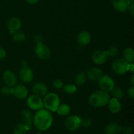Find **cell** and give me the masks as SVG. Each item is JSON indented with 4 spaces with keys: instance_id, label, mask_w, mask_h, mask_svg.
I'll list each match as a JSON object with an SVG mask.
<instances>
[{
    "instance_id": "35",
    "label": "cell",
    "mask_w": 134,
    "mask_h": 134,
    "mask_svg": "<svg viewBox=\"0 0 134 134\" xmlns=\"http://www.w3.org/2000/svg\"><path fill=\"white\" fill-rule=\"evenodd\" d=\"M5 56H6V52L3 48L0 47V60L5 58Z\"/></svg>"
},
{
    "instance_id": "14",
    "label": "cell",
    "mask_w": 134,
    "mask_h": 134,
    "mask_svg": "<svg viewBox=\"0 0 134 134\" xmlns=\"http://www.w3.org/2000/svg\"><path fill=\"white\" fill-rule=\"evenodd\" d=\"M103 76V72L98 68H90L87 71L86 77L93 81H98Z\"/></svg>"
},
{
    "instance_id": "6",
    "label": "cell",
    "mask_w": 134,
    "mask_h": 134,
    "mask_svg": "<svg viewBox=\"0 0 134 134\" xmlns=\"http://www.w3.org/2000/svg\"><path fill=\"white\" fill-rule=\"evenodd\" d=\"M27 105L31 109L34 111H38L43 109V101L40 96L37 95H31L27 99Z\"/></svg>"
},
{
    "instance_id": "1",
    "label": "cell",
    "mask_w": 134,
    "mask_h": 134,
    "mask_svg": "<svg viewBox=\"0 0 134 134\" xmlns=\"http://www.w3.org/2000/svg\"><path fill=\"white\" fill-rule=\"evenodd\" d=\"M53 122L52 114L48 110L41 109L38 110L33 118V123L37 130L46 131L51 126Z\"/></svg>"
},
{
    "instance_id": "13",
    "label": "cell",
    "mask_w": 134,
    "mask_h": 134,
    "mask_svg": "<svg viewBox=\"0 0 134 134\" xmlns=\"http://www.w3.org/2000/svg\"><path fill=\"white\" fill-rule=\"evenodd\" d=\"M3 81L7 86L13 87L17 83L18 79L14 72L10 70H7L3 74Z\"/></svg>"
},
{
    "instance_id": "15",
    "label": "cell",
    "mask_w": 134,
    "mask_h": 134,
    "mask_svg": "<svg viewBox=\"0 0 134 134\" xmlns=\"http://www.w3.org/2000/svg\"><path fill=\"white\" fill-rule=\"evenodd\" d=\"M112 5L115 10L123 13L128 9L129 0H112Z\"/></svg>"
},
{
    "instance_id": "37",
    "label": "cell",
    "mask_w": 134,
    "mask_h": 134,
    "mask_svg": "<svg viewBox=\"0 0 134 134\" xmlns=\"http://www.w3.org/2000/svg\"><path fill=\"white\" fill-rule=\"evenodd\" d=\"M130 83L131 85L133 86V85H134V76L132 75V77H131L130 78Z\"/></svg>"
},
{
    "instance_id": "19",
    "label": "cell",
    "mask_w": 134,
    "mask_h": 134,
    "mask_svg": "<svg viewBox=\"0 0 134 134\" xmlns=\"http://www.w3.org/2000/svg\"><path fill=\"white\" fill-rule=\"evenodd\" d=\"M122 127L116 122L109 123L105 128V134H117L121 132Z\"/></svg>"
},
{
    "instance_id": "3",
    "label": "cell",
    "mask_w": 134,
    "mask_h": 134,
    "mask_svg": "<svg viewBox=\"0 0 134 134\" xmlns=\"http://www.w3.org/2000/svg\"><path fill=\"white\" fill-rule=\"evenodd\" d=\"M43 101L44 107H45L47 110L51 111H56L60 104V97L54 92L46 94Z\"/></svg>"
},
{
    "instance_id": "27",
    "label": "cell",
    "mask_w": 134,
    "mask_h": 134,
    "mask_svg": "<svg viewBox=\"0 0 134 134\" xmlns=\"http://www.w3.org/2000/svg\"><path fill=\"white\" fill-rule=\"evenodd\" d=\"M13 39L16 42H24L26 39V35L23 32H16L14 34Z\"/></svg>"
},
{
    "instance_id": "8",
    "label": "cell",
    "mask_w": 134,
    "mask_h": 134,
    "mask_svg": "<svg viewBox=\"0 0 134 134\" xmlns=\"http://www.w3.org/2000/svg\"><path fill=\"white\" fill-rule=\"evenodd\" d=\"M35 52L37 56L41 60H47L49 58L51 55V52L50 48L45 44H43L40 42L37 44L35 49Z\"/></svg>"
},
{
    "instance_id": "11",
    "label": "cell",
    "mask_w": 134,
    "mask_h": 134,
    "mask_svg": "<svg viewBox=\"0 0 134 134\" xmlns=\"http://www.w3.org/2000/svg\"><path fill=\"white\" fill-rule=\"evenodd\" d=\"M109 56L107 51L103 50H98L92 55V60L96 64H102L105 63Z\"/></svg>"
},
{
    "instance_id": "36",
    "label": "cell",
    "mask_w": 134,
    "mask_h": 134,
    "mask_svg": "<svg viewBox=\"0 0 134 134\" xmlns=\"http://www.w3.org/2000/svg\"><path fill=\"white\" fill-rule=\"evenodd\" d=\"M26 1L30 4H35L39 1V0H26Z\"/></svg>"
},
{
    "instance_id": "4",
    "label": "cell",
    "mask_w": 134,
    "mask_h": 134,
    "mask_svg": "<svg viewBox=\"0 0 134 134\" xmlns=\"http://www.w3.org/2000/svg\"><path fill=\"white\" fill-rule=\"evenodd\" d=\"M112 69L118 75H124L130 69V64L124 59H117L112 64Z\"/></svg>"
},
{
    "instance_id": "12",
    "label": "cell",
    "mask_w": 134,
    "mask_h": 134,
    "mask_svg": "<svg viewBox=\"0 0 134 134\" xmlns=\"http://www.w3.org/2000/svg\"><path fill=\"white\" fill-rule=\"evenodd\" d=\"M22 23L20 20L17 17H12L7 22V28L10 33L18 32L21 28Z\"/></svg>"
},
{
    "instance_id": "24",
    "label": "cell",
    "mask_w": 134,
    "mask_h": 134,
    "mask_svg": "<svg viewBox=\"0 0 134 134\" xmlns=\"http://www.w3.org/2000/svg\"><path fill=\"white\" fill-rule=\"evenodd\" d=\"M111 94L114 98L118 99H121L124 96V92L121 88L120 87H114L111 91Z\"/></svg>"
},
{
    "instance_id": "23",
    "label": "cell",
    "mask_w": 134,
    "mask_h": 134,
    "mask_svg": "<svg viewBox=\"0 0 134 134\" xmlns=\"http://www.w3.org/2000/svg\"><path fill=\"white\" fill-rule=\"evenodd\" d=\"M58 114L61 116H66V115H69V113L71 111V107L70 106L66 103H62V104H60L58 107L56 109Z\"/></svg>"
},
{
    "instance_id": "26",
    "label": "cell",
    "mask_w": 134,
    "mask_h": 134,
    "mask_svg": "<svg viewBox=\"0 0 134 134\" xmlns=\"http://www.w3.org/2000/svg\"><path fill=\"white\" fill-rule=\"evenodd\" d=\"M63 90L65 93L69 94H73L77 92V86L73 84H68L65 86H62Z\"/></svg>"
},
{
    "instance_id": "38",
    "label": "cell",
    "mask_w": 134,
    "mask_h": 134,
    "mask_svg": "<svg viewBox=\"0 0 134 134\" xmlns=\"http://www.w3.org/2000/svg\"><path fill=\"white\" fill-rule=\"evenodd\" d=\"M37 134H40V133H37Z\"/></svg>"
},
{
    "instance_id": "30",
    "label": "cell",
    "mask_w": 134,
    "mask_h": 134,
    "mask_svg": "<svg viewBox=\"0 0 134 134\" xmlns=\"http://www.w3.org/2000/svg\"><path fill=\"white\" fill-rule=\"evenodd\" d=\"M91 120L89 119H81V126H83L84 127H89L91 126Z\"/></svg>"
},
{
    "instance_id": "32",
    "label": "cell",
    "mask_w": 134,
    "mask_h": 134,
    "mask_svg": "<svg viewBox=\"0 0 134 134\" xmlns=\"http://www.w3.org/2000/svg\"><path fill=\"white\" fill-rule=\"evenodd\" d=\"M129 10L130 13L132 16H133L134 14V7H133V0H129V5L128 7V9Z\"/></svg>"
},
{
    "instance_id": "29",
    "label": "cell",
    "mask_w": 134,
    "mask_h": 134,
    "mask_svg": "<svg viewBox=\"0 0 134 134\" xmlns=\"http://www.w3.org/2000/svg\"><path fill=\"white\" fill-rule=\"evenodd\" d=\"M1 93L4 96H10L13 94V88L9 86H5L1 88Z\"/></svg>"
},
{
    "instance_id": "18",
    "label": "cell",
    "mask_w": 134,
    "mask_h": 134,
    "mask_svg": "<svg viewBox=\"0 0 134 134\" xmlns=\"http://www.w3.org/2000/svg\"><path fill=\"white\" fill-rule=\"evenodd\" d=\"M107 105H108L109 109L112 113H118L121 110L122 106L120 102L115 98L110 99Z\"/></svg>"
},
{
    "instance_id": "25",
    "label": "cell",
    "mask_w": 134,
    "mask_h": 134,
    "mask_svg": "<svg viewBox=\"0 0 134 134\" xmlns=\"http://www.w3.org/2000/svg\"><path fill=\"white\" fill-rule=\"evenodd\" d=\"M86 75L85 73H83V72H81V73H79L75 76L74 81L76 85L81 86V85H82L86 82Z\"/></svg>"
},
{
    "instance_id": "31",
    "label": "cell",
    "mask_w": 134,
    "mask_h": 134,
    "mask_svg": "<svg viewBox=\"0 0 134 134\" xmlns=\"http://www.w3.org/2000/svg\"><path fill=\"white\" fill-rule=\"evenodd\" d=\"M53 86L56 89H60L63 86V82L61 80L56 79L53 81Z\"/></svg>"
},
{
    "instance_id": "10",
    "label": "cell",
    "mask_w": 134,
    "mask_h": 134,
    "mask_svg": "<svg viewBox=\"0 0 134 134\" xmlns=\"http://www.w3.org/2000/svg\"><path fill=\"white\" fill-rule=\"evenodd\" d=\"M13 94L17 99H24L27 98L28 91L26 86L22 85H18L13 88Z\"/></svg>"
},
{
    "instance_id": "33",
    "label": "cell",
    "mask_w": 134,
    "mask_h": 134,
    "mask_svg": "<svg viewBox=\"0 0 134 134\" xmlns=\"http://www.w3.org/2000/svg\"><path fill=\"white\" fill-rule=\"evenodd\" d=\"M120 132H122L123 134H132V130L130 127L125 126L124 128H122Z\"/></svg>"
},
{
    "instance_id": "7",
    "label": "cell",
    "mask_w": 134,
    "mask_h": 134,
    "mask_svg": "<svg viewBox=\"0 0 134 134\" xmlns=\"http://www.w3.org/2000/svg\"><path fill=\"white\" fill-rule=\"evenodd\" d=\"M98 85L101 90L108 92L115 87V82L109 76L103 75L98 81Z\"/></svg>"
},
{
    "instance_id": "34",
    "label": "cell",
    "mask_w": 134,
    "mask_h": 134,
    "mask_svg": "<svg viewBox=\"0 0 134 134\" xmlns=\"http://www.w3.org/2000/svg\"><path fill=\"white\" fill-rule=\"evenodd\" d=\"M128 96H130V98L131 99H133L134 98V87L133 86H132V87H131L128 90Z\"/></svg>"
},
{
    "instance_id": "21",
    "label": "cell",
    "mask_w": 134,
    "mask_h": 134,
    "mask_svg": "<svg viewBox=\"0 0 134 134\" xmlns=\"http://www.w3.org/2000/svg\"><path fill=\"white\" fill-rule=\"evenodd\" d=\"M31 128V125H26L24 123H19L14 126L13 134H26L27 130Z\"/></svg>"
},
{
    "instance_id": "22",
    "label": "cell",
    "mask_w": 134,
    "mask_h": 134,
    "mask_svg": "<svg viewBox=\"0 0 134 134\" xmlns=\"http://www.w3.org/2000/svg\"><path fill=\"white\" fill-rule=\"evenodd\" d=\"M123 59L128 62L130 64H133L134 60V51L133 48H125L122 52Z\"/></svg>"
},
{
    "instance_id": "20",
    "label": "cell",
    "mask_w": 134,
    "mask_h": 134,
    "mask_svg": "<svg viewBox=\"0 0 134 134\" xmlns=\"http://www.w3.org/2000/svg\"><path fill=\"white\" fill-rule=\"evenodd\" d=\"M21 119L23 121L24 124L26 125H31V123L33 122V114L30 110L28 109H24L21 113Z\"/></svg>"
},
{
    "instance_id": "28",
    "label": "cell",
    "mask_w": 134,
    "mask_h": 134,
    "mask_svg": "<svg viewBox=\"0 0 134 134\" xmlns=\"http://www.w3.org/2000/svg\"><path fill=\"white\" fill-rule=\"evenodd\" d=\"M106 51H107V54H108V56H111V57H115L119 53V49L115 46H112V47H109L108 50Z\"/></svg>"
},
{
    "instance_id": "17",
    "label": "cell",
    "mask_w": 134,
    "mask_h": 134,
    "mask_svg": "<svg viewBox=\"0 0 134 134\" xmlns=\"http://www.w3.org/2000/svg\"><path fill=\"white\" fill-rule=\"evenodd\" d=\"M77 41L80 45H86L91 41V35L87 31H81L77 36Z\"/></svg>"
},
{
    "instance_id": "2",
    "label": "cell",
    "mask_w": 134,
    "mask_h": 134,
    "mask_svg": "<svg viewBox=\"0 0 134 134\" xmlns=\"http://www.w3.org/2000/svg\"><path fill=\"white\" fill-rule=\"evenodd\" d=\"M109 94L107 92L103 90H98L92 93L89 97L88 102L94 107H101L108 104L110 101Z\"/></svg>"
},
{
    "instance_id": "16",
    "label": "cell",
    "mask_w": 134,
    "mask_h": 134,
    "mask_svg": "<svg viewBox=\"0 0 134 134\" xmlns=\"http://www.w3.org/2000/svg\"><path fill=\"white\" fill-rule=\"evenodd\" d=\"M32 91L35 95L42 96H45L47 94L48 89L44 84L42 82H36L33 85Z\"/></svg>"
},
{
    "instance_id": "5",
    "label": "cell",
    "mask_w": 134,
    "mask_h": 134,
    "mask_svg": "<svg viewBox=\"0 0 134 134\" xmlns=\"http://www.w3.org/2000/svg\"><path fill=\"white\" fill-rule=\"evenodd\" d=\"M81 118L77 115H71L66 119L65 121V128L71 132H74L81 126Z\"/></svg>"
},
{
    "instance_id": "9",
    "label": "cell",
    "mask_w": 134,
    "mask_h": 134,
    "mask_svg": "<svg viewBox=\"0 0 134 134\" xmlns=\"http://www.w3.org/2000/svg\"><path fill=\"white\" fill-rule=\"evenodd\" d=\"M19 77L23 82H30L34 78V73L30 68L27 67V64L23 65L19 71Z\"/></svg>"
}]
</instances>
